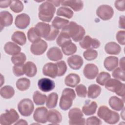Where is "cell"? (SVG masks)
<instances>
[{
    "label": "cell",
    "instance_id": "obj_1",
    "mask_svg": "<svg viewBox=\"0 0 125 125\" xmlns=\"http://www.w3.org/2000/svg\"><path fill=\"white\" fill-rule=\"evenodd\" d=\"M61 32L66 34L70 38H72L73 40L76 42L81 41L85 33L84 29L74 21L69 22L66 26L62 29Z\"/></svg>",
    "mask_w": 125,
    "mask_h": 125
},
{
    "label": "cell",
    "instance_id": "obj_2",
    "mask_svg": "<svg viewBox=\"0 0 125 125\" xmlns=\"http://www.w3.org/2000/svg\"><path fill=\"white\" fill-rule=\"evenodd\" d=\"M56 11L55 6L48 0L42 3L39 7V18L45 22H50Z\"/></svg>",
    "mask_w": 125,
    "mask_h": 125
},
{
    "label": "cell",
    "instance_id": "obj_3",
    "mask_svg": "<svg viewBox=\"0 0 125 125\" xmlns=\"http://www.w3.org/2000/svg\"><path fill=\"white\" fill-rule=\"evenodd\" d=\"M97 115L105 122L109 124H115L120 119V116L118 113L112 111L104 105L101 106L99 108Z\"/></svg>",
    "mask_w": 125,
    "mask_h": 125
},
{
    "label": "cell",
    "instance_id": "obj_4",
    "mask_svg": "<svg viewBox=\"0 0 125 125\" xmlns=\"http://www.w3.org/2000/svg\"><path fill=\"white\" fill-rule=\"evenodd\" d=\"M76 98V94L73 89L66 88L62 91L60 100L59 105L63 110L69 109L72 105L73 101Z\"/></svg>",
    "mask_w": 125,
    "mask_h": 125
},
{
    "label": "cell",
    "instance_id": "obj_5",
    "mask_svg": "<svg viewBox=\"0 0 125 125\" xmlns=\"http://www.w3.org/2000/svg\"><path fill=\"white\" fill-rule=\"evenodd\" d=\"M105 87L108 90L124 98L125 85L115 79H109L105 83Z\"/></svg>",
    "mask_w": 125,
    "mask_h": 125
},
{
    "label": "cell",
    "instance_id": "obj_6",
    "mask_svg": "<svg viewBox=\"0 0 125 125\" xmlns=\"http://www.w3.org/2000/svg\"><path fill=\"white\" fill-rule=\"evenodd\" d=\"M83 117V113L80 108H73L68 112L69 124L70 125H84L85 120Z\"/></svg>",
    "mask_w": 125,
    "mask_h": 125
},
{
    "label": "cell",
    "instance_id": "obj_7",
    "mask_svg": "<svg viewBox=\"0 0 125 125\" xmlns=\"http://www.w3.org/2000/svg\"><path fill=\"white\" fill-rule=\"evenodd\" d=\"M19 118L17 111L13 108L7 109L0 116V124L2 125H10L16 122Z\"/></svg>",
    "mask_w": 125,
    "mask_h": 125
},
{
    "label": "cell",
    "instance_id": "obj_8",
    "mask_svg": "<svg viewBox=\"0 0 125 125\" xmlns=\"http://www.w3.org/2000/svg\"><path fill=\"white\" fill-rule=\"evenodd\" d=\"M34 108L33 103L29 99H23L18 104V109L20 113L25 117L31 115L34 110Z\"/></svg>",
    "mask_w": 125,
    "mask_h": 125
},
{
    "label": "cell",
    "instance_id": "obj_9",
    "mask_svg": "<svg viewBox=\"0 0 125 125\" xmlns=\"http://www.w3.org/2000/svg\"><path fill=\"white\" fill-rule=\"evenodd\" d=\"M96 14L102 20L107 21L112 18L114 14V10L111 6L103 4L98 7Z\"/></svg>",
    "mask_w": 125,
    "mask_h": 125
},
{
    "label": "cell",
    "instance_id": "obj_10",
    "mask_svg": "<svg viewBox=\"0 0 125 125\" xmlns=\"http://www.w3.org/2000/svg\"><path fill=\"white\" fill-rule=\"evenodd\" d=\"M80 45L83 49H92L98 48L100 45V42L96 39H93L86 35L80 42Z\"/></svg>",
    "mask_w": 125,
    "mask_h": 125
},
{
    "label": "cell",
    "instance_id": "obj_11",
    "mask_svg": "<svg viewBox=\"0 0 125 125\" xmlns=\"http://www.w3.org/2000/svg\"><path fill=\"white\" fill-rule=\"evenodd\" d=\"M47 48V43L44 40L41 39L31 44L30 51L34 55H41L45 52Z\"/></svg>",
    "mask_w": 125,
    "mask_h": 125
},
{
    "label": "cell",
    "instance_id": "obj_12",
    "mask_svg": "<svg viewBox=\"0 0 125 125\" xmlns=\"http://www.w3.org/2000/svg\"><path fill=\"white\" fill-rule=\"evenodd\" d=\"M48 111L46 107L44 106L37 108L33 114L34 120L38 123L44 124L47 120Z\"/></svg>",
    "mask_w": 125,
    "mask_h": 125
},
{
    "label": "cell",
    "instance_id": "obj_13",
    "mask_svg": "<svg viewBox=\"0 0 125 125\" xmlns=\"http://www.w3.org/2000/svg\"><path fill=\"white\" fill-rule=\"evenodd\" d=\"M38 85L40 90L44 92H48L52 90L55 87L54 82L48 78H43L40 79Z\"/></svg>",
    "mask_w": 125,
    "mask_h": 125
},
{
    "label": "cell",
    "instance_id": "obj_14",
    "mask_svg": "<svg viewBox=\"0 0 125 125\" xmlns=\"http://www.w3.org/2000/svg\"><path fill=\"white\" fill-rule=\"evenodd\" d=\"M30 21L29 16L25 13H22L17 15L15 19V24L18 28L23 29L26 28L29 25Z\"/></svg>",
    "mask_w": 125,
    "mask_h": 125
},
{
    "label": "cell",
    "instance_id": "obj_15",
    "mask_svg": "<svg viewBox=\"0 0 125 125\" xmlns=\"http://www.w3.org/2000/svg\"><path fill=\"white\" fill-rule=\"evenodd\" d=\"M99 72L98 67L94 64L88 63L87 64L83 71L84 76L88 79L92 80L95 78Z\"/></svg>",
    "mask_w": 125,
    "mask_h": 125
},
{
    "label": "cell",
    "instance_id": "obj_16",
    "mask_svg": "<svg viewBox=\"0 0 125 125\" xmlns=\"http://www.w3.org/2000/svg\"><path fill=\"white\" fill-rule=\"evenodd\" d=\"M52 26L48 23L42 22H38L35 27V29L41 37L46 38L49 34Z\"/></svg>",
    "mask_w": 125,
    "mask_h": 125
},
{
    "label": "cell",
    "instance_id": "obj_17",
    "mask_svg": "<svg viewBox=\"0 0 125 125\" xmlns=\"http://www.w3.org/2000/svg\"><path fill=\"white\" fill-rule=\"evenodd\" d=\"M42 73L45 76L55 78L58 75V67L56 64L52 62L46 63L43 67Z\"/></svg>",
    "mask_w": 125,
    "mask_h": 125
},
{
    "label": "cell",
    "instance_id": "obj_18",
    "mask_svg": "<svg viewBox=\"0 0 125 125\" xmlns=\"http://www.w3.org/2000/svg\"><path fill=\"white\" fill-rule=\"evenodd\" d=\"M67 63L69 67L74 70L79 69L83 64V58L79 55H75L67 59Z\"/></svg>",
    "mask_w": 125,
    "mask_h": 125
},
{
    "label": "cell",
    "instance_id": "obj_19",
    "mask_svg": "<svg viewBox=\"0 0 125 125\" xmlns=\"http://www.w3.org/2000/svg\"><path fill=\"white\" fill-rule=\"evenodd\" d=\"M13 22V16L7 11H2L0 13V23L1 30L4 27L8 26Z\"/></svg>",
    "mask_w": 125,
    "mask_h": 125
},
{
    "label": "cell",
    "instance_id": "obj_20",
    "mask_svg": "<svg viewBox=\"0 0 125 125\" xmlns=\"http://www.w3.org/2000/svg\"><path fill=\"white\" fill-rule=\"evenodd\" d=\"M47 56L52 61H58L62 58L63 55L62 51L59 47H52L47 51Z\"/></svg>",
    "mask_w": 125,
    "mask_h": 125
},
{
    "label": "cell",
    "instance_id": "obj_21",
    "mask_svg": "<svg viewBox=\"0 0 125 125\" xmlns=\"http://www.w3.org/2000/svg\"><path fill=\"white\" fill-rule=\"evenodd\" d=\"M47 120L53 124L60 123L62 120V116L60 112L55 109L50 110L47 113Z\"/></svg>",
    "mask_w": 125,
    "mask_h": 125
},
{
    "label": "cell",
    "instance_id": "obj_22",
    "mask_svg": "<svg viewBox=\"0 0 125 125\" xmlns=\"http://www.w3.org/2000/svg\"><path fill=\"white\" fill-rule=\"evenodd\" d=\"M97 107V104L95 102L87 100L82 108V111L85 115L89 116L96 112Z\"/></svg>",
    "mask_w": 125,
    "mask_h": 125
},
{
    "label": "cell",
    "instance_id": "obj_23",
    "mask_svg": "<svg viewBox=\"0 0 125 125\" xmlns=\"http://www.w3.org/2000/svg\"><path fill=\"white\" fill-rule=\"evenodd\" d=\"M61 4L63 6L70 7L75 11H79L83 7V1L81 0H62Z\"/></svg>",
    "mask_w": 125,
    "mask_h": 125
},
{
    "label": "cell",
    "instance_id": "obj_24",
    "mask_svg": "<svg viewBox=\"0 0 125 125\" xmlns=\"http://www.w3.org/2000/svg\"><path fill=\"white\" fill-rule=\"evenodd\" d=\"M104 67L108 71L114 70L118 65V58L115 56H109L106 58L104 62Z\"/></svg>",
    "mask_w": 125,
    "mask_h": 125
},
{
    "label": "cell",
    "instance_id": "obj_25",
    "mask_svg": "<svg viewBox=\"0 0 125 125\" xmlns=\"http://www.w3.org/2000/svg\"><path fill=\"white\" fill-rule=\"evenodd\" d=\"M108 103L111 108L115 110L119 111L124 108V101L116 96L111 97L109 100Z\"/></svg>",
    "mask_w": 125,
    "mask_h": 125
},
{
    "label": "cell",
    "instance_id": "obj_26",
    "mask_svg": "<svg viewBox=\"0 0 125 125\" xmlns=\"http://www.w3.org/2000/svg\"><path fill=\"white\" fill-rule=\"evenodd\" d=\"M4 49L7 54L13 56L19 54L21 51V48L19 45L11 42H7L5 44Z\"/></svg>",
    "mask_w": 125,
    "mask_h": 125
},
{
    "label": "cell",
    "instance_id": "obj_27",
    "mask_svg": "<svg viewBox=\"0 0 125 125\" xmlns=\"http://www.w3.org/2000/svg\"><path fill=\"white\" fill-rule=\"evenodd\" d=\"M105 52L110 55H118L121 51L120 46L115 42L107 43L104 46Z\"/></svg>",
    "mask_w": 125,
    "mask_h": 125
},
{
    "label": "cell",
    "instance_id": "obj_28",
    "mask_svg": "<svg viewBox=\"0 0 125 125\" xmlns=\"http://www.w3.org/2000/svg\"><path fill=\"white\" fill-rule=\"evenodd\" d=\"M80 76L75 73H71L68 74L65 78V84L71 87H74L80 83Z\"/></svg>",
    "mask_w": 125,
    "mask_h": 125
},
{
    "label": "cell",
    "instance_id": "obj_29",
    "mask_svg": "<svg viewBox=\"0 0 125 125\" xmlns=\"http://www.w3.org/2000/svg\"><path fill=\"white\" fill-rule=\"evenodd\" d=\"M11 40L15 43L23 45L26 42V37L25 34L21 31H15L11 37Z\"/></svg>",
    "mask_w": 125,
    "mask_h": 125
},
{
    "label": "cell",
    "instance_id": "obj_30",
    "mask_svg": "<svg viewBox=\"0 0 125 125\" xmlns=\"http://www.w3.org/2000/svg\"><path fill=\"white\" fill-rule=\"evenodd\" d=\"M24 70L25 74L27 77H33L36 75L37 69L36 65L33 62L28 61L24 64Z\"/></svg>",
    "mask_w": 125,
    "mask_h": 125
},
{
    "label": "cell",
    "instance_id": "obj_31",
    "mask_svg": "<svg viewBox=\"0 0 125 125\" xmlns=\"http://www.w3.org/2000/svg\"><path fill=\"white\" fill-rule=\"evenodd\" d=\"M101 92V87L96 84H93L89 86L88 88L87 96L91 99L97 98Z\"/></svg>",
    "mask_w": 125,
    "mask_h": 125
},
{
    "label": "cell",
    "instance_id": "obj_32",
    "mask_svg": "<svg viewBox=\"0 0 125 125\" xmlns=\"http://www.w3.org/2000/svg\"><path fill=\"white\" fill-rule=\"evenodd\" d=\"M69 22V21L68 20L61 18L59 17H55L52 21V26L56 29L59 30L62 29L66 26Z\"/></svg>",
    "mask_w": 125,
    "mask_h": 125
},
{
    "label": "cell",
    "instance_id": "obj_33",
    "mask_svg": "<svg viewBox=\"0 0 125 125\" xmlns=\"http://www.w3.org/2000/svg\"><path fill=\"white\" fill-rule=\"evenodd\" d=\"M61 47L62 52L66 56L72 55L77 51V46L76 44L72 42L64 44Z\"/></svg>",
    "mask_w": 125,
    "mask_h": 125
},
{
    "label": "cell",
    "instance_id": "obj_34",
    "mask_svg": "<svg viewBox=\"0 0 125 125\" xmlns=\"http://www.w3.org/2000/svg\"><path fill=\"white\" fill-rule=\"evenodd\" d=\"M58 96L57 93L52 92L49 94L47 97L46 105L48 108H53L55 107L57 104Z\"/></svg>",
    "mask_w": 125,
    "mask_h": 125
},
{
    "label": "cell",
    "instance_id": "obj_35",
    "mask_svg": "<svg viewBox=\"0 0 125 125\" xmlns=\"http://www.w3.org/2000/svg\"><path fill=\"white\" fill-rule=\"evenodd\" d=\"M0 94L2 98L4 99H10L14 96L15 90L13 87L10 85H5L1 88Z\"/></svg>",
    "mask_w": 125,
    "mask_h": 125
},
{
    "label": "cell",
    "instance_id": "obj_36",
    "mask_svg": "<svg viewBox=\"0 0 125 125\" xmlns=\"http://www.w3.org/2000/svg\"><path fill=\"white\" fill-rule=\"evenodd\" d=\"M30 85V81L26 78H21L16 82V87L20 91H25L29 88Z\"/></svg>",
    "mask_w": 125,
    "mask_h": 125
},
{
    "label": "cell",
    "instance_id": "obj_37",
    "mask_svg": "<svg viewBox=\"0 0 125 125\" xmlns=\"http://www.w3.org/2000/svg\"><path fill=\"white\" fill-rule=\"evenodd\" d=\"M47 96L42 94L38 91H36L33 95V101L36 105H43L46 101Z\"/></svg>",
    "mask_w": 125,
    "mask_h": 125
},
{
    "label": "cell",
    "instance_id": "obj_38",
    "mask_svg": "<svg viewBox=\"0 0 125 125\" xmlns=\"http://www.w3.org/2000/svg\"><path fill=\"white\" fill-rule=\"evenodd\" d=\"M56 14L58 16H63L68 19H71L73 16V11L66 7H61L57 11Z\"/></svg>",
    "mask_w": 125,
    "mask_h": 125
},
{
    "label": "cell",
    "instance_id": "obj_39",
    "mask_svg": "<svg viewBox=\"0 0 125 125\" xmlns=\"http://www.w3.org/2000/svg\"><path fill=\"white\" fill-rule=\"evenodd\" d=\"M26 59V55L24 53L20 52L19 54L14 55L11 58L12 63L14 65H22L23 64Z\"/></svg>",
    "mask_w": 125,
    "mask_h": 125
},
{
    "label": "cell",
    "instance_id": "obj_40",
    "mask_svg": "<svg viewBox=\"0 0 125 125\" xmlns=\"http://www.w3.org/2000/svg\"><path fill=\"white\" fill-rule=\"evenodd\" d=\"M27 37L28 40L32 43L41 40V37L35 30V27H33L30 28L28 30L27 32Z\"/></svg>",
    "mask_w": 125,
    "mask_h": 125
},
{
    "label": "cell",
    "instance_id": "obj_41",
    "mask_svg": "<svg viewBox=\"0 0 125 125\" xmlns=\"http://www.w3.org/2000/svg\"><path fill=\"white\" fill-rule=\"evenodd\" d=\"M69 42H71L70 38L66 34L62 32H61L56 40L57 44L61 47Z\"/></svg>",
    "mask_w": 125,
    "mask_h": 125
},
{
    "label": "cell",
    "instance_id": "obj_42",
    "mask_svg": "<svg viewBox=\"0 0 125 125\" xmlns=\"http://www.w3.org/2000/svg\"><path fill=\"white\" fill-rule=\"evenodd\" d=\"M24 8L23 4L22 2L20 0H11L10 5V9L15 13H19L21 12Z\"/></svg>",
    "mask_w": 125,
    "mask_h": 125
},
{
    "label": "cell",
    "instance_id": "obj_43",
    "mask_svg": "<svg viewBox=\"0 0 125 125\" xmlns=\"http://www.w3.org/2000/svg\"><path fill=\"white\" fill-rule=\"evenodd\" d=\"M110 75L106 72H101L96 78V82L101 85H104L106 82L110 79Z\"/></svg>",
    "mask_w": 125,
    "mask_h": 125
},
{
    "label": "cell",
    "instance_id": "obj_44",
    "mask_svg": "<svg viewBox=\"0 0 125 125\" xmlns=\"http://www.w3.org/2000/svg\"><path fill=\"white\" fill-rule=\"evenodd\" d=\"M83 55L86 60L92 61L95 60L97 58L98 53L96 50L93 49H87L83 52Z\"/></svg>",
    "mask_w": 125,
    "mask_h": 125
},
{
    "label": "cell",
    "instance_id": "obj_45",
    "mask_svg": "<svg viewBox=\"0 0 125 125\" xmlns=\"http://www.w3.org/2000/svg\"><path fill=\"white\" fill-rule=\"evenodd\" d=\"M56 64L58 67L57 76L60 77L64 75L67 71V66L65 62L61 61L57 62Z\"/></svg>",
    "mask_w": 125,
    "mask_h": 125
},
{
    "label": "cell",
    "instance_id": "obj_46",
    "mask_svg": "<svg viewBox=\"0 0 125 125\" xmlns=\"http://www.w3.org/2000/svg\"><path fill=\"white\" fill-rule=\"evenodd\" d=\"M112 76L116 79L122 80L123 81H125V70L123 69L121 67H117L116 69H115L112 74Z\"/></svg>",
    "mask_w": 125,
    "mask_h": 125
},
{
    "label": "cell",
    "instance_id": "obj_47",
    "mask_svg": "<svg viewBox=\"0 0 125 125\" xmlns=\"http://www.w3.org/2000/svg\"><path fill=\"white\" fill-rule=\"evenodd\" d=\"M75 90L77 94L79 97L82 98H85L86 97L87 94L86 87L83 84H80L77 85L76 87Z\"/></svg>",
    "mask_w": 125,
    "mask_h": 125
},
{
    "label": "cell",
    "instance_id": "obj_48",
    "mask_svg": "<svg viewBox=\"0 0 125 125\" xmlns=\"http://www.w3.org/2000/svg\"><path fill=\"white\" fill-rule=\"evenodd\" d=\"M13 72L14 74L17 76H21L25 74L24 70V64L14 65L13 67Z\"/></svg>",
    "mask_w": 125,
    "mask_h": 125
},
{
    "label": "cell",
    "instance_id": "obj_49",
    "mask_svg": "<svg viewBox=\"0 0 125 125\" xmlns=\"http://www.w3.org/2000/svg\"><path fill=\"white\" fill-rule=\"evenodd\" d=\"M102 124V121L96 116H92L88 118L86 123V124L87 125H100Z\"/></svg>",
    "mask_w": 125,
    "mask_h": 125
},
{
    "label": "cell",
    "instance_id": "obj_50",
    "mask_svg": "<svg viewBox=\"0 0 125 125\" xmlns=\"http://www.w3.org/2000/svg\"><path fill=\"white\" fill-rule=\"evenodd\" d=\"M59 30L56 29L52 26L51 30L50 31V32L49 35L46 38H45V39L48 41H53L56 39V38L59 34Z\"/></svg>",
    "mask_w": 125,
    "mask_h": 125
},
{
    "label": "cell",
    "instance_id": "obj_51",
    "mask_svg": "<svg viewBox=\"0 0 125 125\" xmlns=\"http://www.w3.org/2000/svg\"><path fill=\"white\" fill-rule=\"evenodd\" d=\"M125 31L124 30L119 31L116 34L117 41L121 45H125Z\"/></svg>",
    "mask_w": 125,
    "mask_h": 125
},
{
    "label": "cell",
    "instance_id": "obj_52",
    "mask_svg": "<svg viewBox=\"0 0 125 125\" xmlns=\"http://www.w3.org/2000/svg\"><path fill=\"white\" fill-rule=\"evenodd\" d=\"M125 0H116L115 2V6L116 8L121 11H124L125 10Z\"/></svg>",
    "mask_w": 125,
    "mask_h": 125
},
{
    "label": "cell",
    "instance_id": "obj_53",
    "mask_svg": "<svg viewBox=\"0 0 125 125\" xmlns=\"http://www.w3.org/2000/svg\"><path fill=\"white\" fill-rule=\"evenodd\" d=\"M125 16L124 15L120 17L119 21V27L120 28H125Z\"/></svg>",
    "mask_w": 125,
    "mask_h": 125
},
{
    "label": "cell",
    "instance_id": "obj_54",
    "mask_svg": "<svg viewBox=\"0 0 125 125\" xmlns=\"http://www.w3.org/2000/svg\"><path fill=\"white\" fill-rule=\"evenodd\" d=\"M11 0H4L0 1V7L1 8H5L10 5Z\"/></svg>",
    "mask_w": 125,
    "mask_h": 125
},
{
    "label": "cell",
    "instance_id": "obj_55",
    "mask_svg": "<svg viewBox=\"0 0 125 125\" xmlns=\"http://www.w3.org/2000/svg\"><path fill=\"white\" fill-rule=\"evenodd\" d=\"M15 125H28V123L24 120L23 119H20L17 122L15 123Z\"/></svg>",
    "mask_w": 125,
    "mask_h": 125
},
{
    "label": "cell",
    "instance_id": "obj_56",
    "mask_svg": "<svg viewBox=\"0 0 125 125\" xmlns=\"http://www.w3.org/2000/svg\"><path fill=\"white\" fill-rule=\"evenodd\" d=\"M49 2H50L51 3H52L55 6H59L61 3L62 0H48Z\"/></svg>",
    "mask_w": 125,
    "mask_h": 125
},
{
    "label": "cell",
    "instance_id": "obj_57",
    "mask_svg": "<svg viewBox=\"0 0 125 125\" xmlns=\"http://www.w3.org/2000/svg\"><path fill=\"white\" fill-rule=\"evenodd\" d=\"M120 66L121 68L125 70V57H123L120 60Z\"/></svg>",
    "mask_w": 125,
    "mask_h": 125
}]
</instances>
